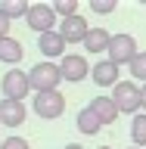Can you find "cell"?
<instances>
[{
  "instance_id": "6da1fadb",
  "label": "cell",
  "mask_w": 146,
  "mask_h": 149,
  "mask_svg": "<svg viewBox=\"0 0 146 149\" xmlns=\"http://www.w3.org/2000/svg\"><path fill=\"white\" fill-rule=\"evenodd\" d=\"M62 81V74H59V62H37L31 65V72H28V84H31V93H53Z\"/></svg>"
},
{
  "instance_id": "7a4b0ae2",
  "label": "cell",
  "mask_w": 146,
  "mask_h": 149,
  "mask_svg": "<svg viewBox=\"0 0 146 149\" xmlns=\"http://www.w3.org/2000/svg\"><path fill=\"white\" fill-rule=\"evenodd\" d=\"M112 102L118 106V112H124V115H140L143 112V106H140V84L137 81H118L115 87H112Z\"/></svg>"
},
{
  "instance_id": "3957f363",
  "label": "cell",
  "mask_w": 146,
  "mask_h": 149,
  "mask_svg": "<svg viewBox=\"0 0 146 149\" xmlns=\"http://www.w3.org/2000/svg\"><path fill=\"white\" fill-rule=\"evenodd\" d=\"M140 50H137V40H134V34H112V40H109V50H106V59L109 62H115L121 68V65H131L134 62V56H137Z\"/></svg>"
},
{
  "instance_id": "277c9868",
  "label": "cell",
  "mask_w": 146,
  "mask_h": 149,
  "mask_svg": "<svg viewBox=\"0 0 146 149\" xmlns=\"http://www.w3.org/2000/svg\"><path fill=\"white\" fill-rule=\"evenodd\" d=\"M25 25L31 31H37V34H47V31H56L59 28V16L53 13L50 3H31V9H28V16H25Z\"/></svg>"
},
{
  "instance_id": "5b68a950",
  "label": "cell",
  "mask_w": 146,
  "mask_h": 149,
  "mask_svg": "<svg viewBox=\"0 0 146 149\" xmlns=\"http://www.w3.org/2000/svg\"><path fill=\"white\" fill-rule=\"evenodd\" d=\"M0 90H3V100H16V102H22L28 93H31L28 72H22V68H9V72L0 78Z\"/></svg>"
},
{
  "instance_id": "8992f818",
  "label": "cell",
  "mask_w": 146,
  "mask_h": 149,
  "mask_svg": "<svg viewBox=\"0 0 146 149\" xmlns=\"http://www.w3.org/2000/svg\"><path fill=\"white\" fill-rule=\"evenodd\" d=\"M31 109H34V115H41V118H47V121L62 118V112H65V96H62L59 90H53V93H34Z\"/></svg>"
},
{
  "instance_id": "52a82bcc",
  "label": "cell",
  "mask_w": 146,
  "mask_h": 149,
  "mask_svg": "<svg viewBox=\"0 0 146 149\" xmlns=\"http://www.w3.org/2000/svg\"><path fill=\"white\" fill-rule=\"evenodd\" d=\"M59 74H62V81H72V84H81L84 78H90V62H87V56L65 53L62 59H59Z\"/></svg>"
},
{
  "instance_id": "ba28073f",
  "label": "cell",
  "mask_w": 146,
  "mask_h": 149,
  "mask_svg": "<svg viewBox=\"0 0 146 149\" xmlns=\"http://www.w3.org/2000/svg\"><path fill=\"white\" fill-rule=\"evenodd\" d=\"M56 31H59V37H62L65 44H84V37H87L90 25H87V19L78 13V16H72V19H62Z\"/></svg>"
},
{
  "instance_id": "9c48e42d",
  "label": "cell",
  "mask_w": 146,
  "mask_h": 149,
  "mask_svg": "<svg viewBox=\"0 0 146 149\" xmlns=\"http://www.w3.org/2000/svg\"><path fill=\"white\" fill-rule=\"evenodd\" d=\"M65 40L59 37V31H47V34H37V50L44 53L47 62H53V59H62L65 56Z\"/></svg>"
},
{
  "instance_id": "30bf717a",
  "label": "cell",
  "mask_w": 146,
  "mask_h": 149,
  "mask_svg": "<svg viewBox=\"0 0 146 149\" xmlns=\"http://www.w3.org/2000/svg\"><path fill=\"white\" fill-rule=\"evenodd\" d=\"M25 102L16 100H0V127H19L25 124Z\"/></svg>"
},
{
  "instance_id": "8fae6325",
  "label": "cell",
  "mask_w": 146,
  "mask_h": 149,
  "mask_svg": "<svg viewBox=\"0 0 146 149\" xmlns=\"http://www.w3.org/2000/svg\"><path fill=\"white\" fill-rule=\"evenodd\" d=\"M118 65L115 62H109V59H100V62L90 68V78H93V84L96 87H115L118 84Z\"/></svg>"
},
{
  "instance_id": "7c38bea8",
  "label": "cell",
  "mask_w": 146,
  "mask_h": 149,
  "mask_svg": "<svg viewBox=\"0 0 146 149\" xmlns=\"http://www.w3.org/2000/svg\"><path fill=\"white\" fill-rule=\"evenodd\" d=\"M109 40H112V34L109 31H106V28L103 25H90V31H87V37H84V50H87V53H106V50H109Z\"/></svg>"
},
{
  "instance_id": "4fadbf2b",
  "label": "cell",
  "mask_w": 146,
  "mask_h": 149,
  "mask_svg": "<svg viewBox=\"0 0 146 149\" xmlns=\"http://www.w3.org/2000/svg\"><path fill=\"white\" fill-rule=\"evenodd\" d=\"M90 112L100 118V124L106 127V124H115V118H118L121 112L118 106L112 102V96H96V100H90Z\"/></svg>"
},
{
  "instance_id": "5bb4252c",
  "label": "cell",
  "mask_w": 146,
  "mask_h": 149,
  "mask_svg": "<svg viewBox=\"0 0 146 149\" xmlns=\"http://www.w3.org/2000/svg\"><path fill=\"white\" fill-rule=\"evenodd\" d=\"M25 56V47L19 44L16 37H0V62L6 65H19Z\"/></svg>"
},
{
  "instance_id": "9a60e30c",
  "label": "cell",
  "mask_w": 146,
  "mask_h": 149,
  "mask_svg": "<svg viewBox=\"0 0 146 149\" xmlns=\"http://www.w3.org/2000/svg\"><path fill=\"white\" fill-rule=\"evenodd\" d=\"M75 127L81 130L84 137H93V134H100V127H103V124H100V118L90 112V106H87V109H81L78 115H75Z\"/></svg>"
},
{
  "instance_id": "2e32d148",
  "label": "cell",
  "mask_w": 146,
  "mask_h": 149,
  "mask_svg": "<svg viewBox=\"0 0 146 149\" xmlns=\"http://www.w3.org/2000/svg\"><path fill=\"white\" fill-rule=\"evenodd\" d=\"M28 9H31V3H25V0H3L0 3V13L13 22V19H25Z\"/></svg>"
},
{
  "instance_id": "e0dca14e",
  "label": "cell",
  "mask_w": 146,
  "mask_h": 149,
  "mask_svg": "<svg viewBox=\"0 0 146 149\" xmlns=\"http://www.w3.org/2000/svg\"><path fill=\"white\" fill-rule=\"evenodd\" d=\"M131 140H134V146H146V112L134 115L131 118Z\"/></svg>"
},
{
  "instance_id": "ac0fdd59",
  "label": "cell",
  "mask_w": 146,
  "mask_h": 149,
  "mask_svg": "<svg viewBox=\"0 0 146 149\" xmlns=\"http://www.w3.org/2000/svg\"><path fill=\"white\" fill-rule=\"evenodd\" d=\"M128 68H131V78H134V81L146 84V50H140V53L134 56V62H131Z\"/></svg>"
},
{
  "instance_id": "d6986e66",
  "label": "cell",
  "mask_w": 146,
  "mask_h": 149,
  "mask_svg": "<svg viewBox=\"0 0 146 149\" xmlns=\"http://www.w3.org/2000/svg\"><path fill=\"white\" fill-rule=\"evenodd\" d=\"M53 13H56L59 19L78 16V0H56V3H53Z\"/></svg>"
},
{
  "instance_id": "ffe728a7",
  "label": "cell",
  "mask_w": 146,
  "mask_h": 149,
  "mask_svg": "<svg viewBox=\"0 0 146 149\" xmlns=\"http://www.w3.org/2000/svg\"><path fill=\"white\" fill-rule=\"evenodd\" d=\"M90 9L96 16H109V13H115V0H93Z\"/></svg>"
},
{
  "instance_id": "44dd1931",
  "label": "cell",
  "mask_w": 146,
  "mask_h": 149,
  "mask_svg": "<svg viewBox=\"0 0 146 149\" xmlns=\"http://www.w3.org/2000/svg\"><path fill=\"white\" fill-rule=\"evenodd\" d=\"M0 149H31V146H28V140H22V137H6L0 143Z\"/></svg>"
},
{
  "instance_id": "7402d4cb",
  "label": "cell",
  "mask_w": 146,
  "mask_h": 149,
  "mask_svg": "<svg viewBox=\"0 0 146 149\" xmlns=\"http://www.w3.org/2000/svg\"><path fill=\"white\" fill-rule=\"evenodd\" d=\"M9 25H13V22H9V19L0 13V37H9Z\"/></svg>"
},
{
  "instance_id": "603a6c76",
  "label": "cell",
  "mask_w": 146,
  "mask_h": 149,
  "mask_svg": "<svg viewBox=\"0 0 146 149\" xmlns=\"http://www.w3.org/2000/svg\"><path fill=\"white\" fill-rule=\"evenodd\" d=\"M140 106H143V112H146V84L140 87Z\"/></svg>"
},
{
  "instance_id": "cb8c5ba5",
  "label": "cell",
  "mask_w": 146,
  "mask_h": 149,
  "mask_svg": "<svg viewBox=\"0 0 146 149\" xmlns=\"http://www.w3.org/2000/svg\"><path fill=\"white\" fill-rule=\"evenodd\" d=\"M65 149H84V146H81V143H68Z\"/></svg>"
},
{
  "instance_id": "d4e9b609",
  "label": "cell",
  "mask_w": 146,
  "mask_h": 149,
  "mask_svg": "<svg viewBox=\"0 0 146 149\" xmlns=\"http://www.w3.org/2000/svg\"><path fill=\"white\" fill-rule=\"evenodd\" d=\"M100 149H112V146H100Z\"/></svg>"
},
{
  "instance_id": "484cf974",
  "label": "cell",
  "mask_w": 146,
  "mask_h": 149,
  "mask_svg": "<svg viewBox=\"0 0 146 149\" xmlns=\"http://www.w3.org/2000/svg\"><path fill=\"white\" fill-rule=\"evenodd\" d=\"M131 149H137V146H131Z\"/></svg>"
}]
</instances>
